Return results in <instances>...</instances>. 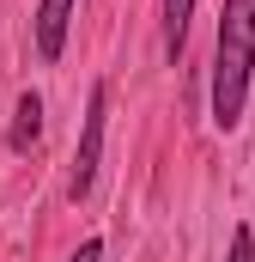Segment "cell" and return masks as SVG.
<instances>
[{
  "label": "cell",
  "mask_w": 255,
  "mask_h": 262,
  "mask_svg": "<svg viewBox=\"0 0 255 262\" xmlns=\"http://www.w3.org/2000/svg\"><path fill=\"white\" fill-rule=\"evenodd\" d=\"M249 79H255V0H225L219 49H213V122L225 134L249 110Z\"/></svg>",
  "instance_id": "obj_1"
},
{
  "label": "cell",
  "mask_w": 255,
  "mask_h": 262,
  "mask_svg": "<svg viewBox=\"0 0 255 262\" xmlns=\"http://www.w3.org/2000/svg\"><path fill=\"white\" fill-rule=\"evenodd\" d=\"M104 128H110V85L97 79L91 98H85V128H79V146H73V177H67V195L85 201L91 183H97V165H104Z\"/></svg>",
  "instance_id": "obj_2"
},
{
  "label": "cell",
  "mask_w": 255,
  "mask_h": 262,
  "mask_svg": "<svg viewBox=\"0 0 255 262\" xmlns=\"http://www.w3.org/2000/svg\"><path fill=\"white\" fill-rule=\"evenodd\" d=\"M67 25H73V0H37V55L43 61L67 55Z\"/></svg>",
  "instance_id": "obj_3"
},
{
  "label": "cell",
  "mask_w": 255,
  "mask_h": 262,
  "mask_svg": "<svg viewBox=\"0 0 255 262\" xmlns=\"http://www.w3.org/2000/svg\"><path fill=\"white\" fill-rule=\"evenodd\" d=\"M37 134H43V98H37V92H18V104H12V128H6V146H12V152H31Z\"/></svg>",
  "instance_id": "obj_4"
},
{
  "label": "cell",
  "mask_w": 255,
  "mask_h": 262,
  "mask_svg": "<svg viewBox=\"0 0 255 262\" xmlns=\"http://www.w3.org/2000/svg\"><path fill=\"white\" fill-rule=\"evenodd\" d=\"M189 18H194V0H164V55L176 61L183 43H189Z\"/></svg>",
  "instance_id": "obj_5"
},
{
  "label": "cell",
  "mask_w": 255,
  "mask_h": 262,
  "mask_svg": "<svg viewBox=\"0 0 255 262\" xmlns=\"http://www.w3.org/2000/svg\"><path fill=\"white\" fill-rule=\"evenodd\" d=\"M225 262H255V232H249V226H237V232H231V250H225Z\"/></svg>",
  "instance_id": "obj_6"
},
{
  "label": "cell",
  "mask_w": 255,
  "mask_h": 262,
  "mask_svg": "<svg viewBox=\"0 0 255 262\" xmlns=\"http://www.w3.org/2000/svg\"><path fill=\"white\" fill-rule=\"evenodd\" d=\"M67 262H104V244H97V238H85V244H79Z\"/></svg>",
  "instance_id": "obj_7"
}]
</instances>
